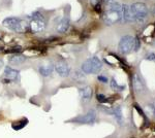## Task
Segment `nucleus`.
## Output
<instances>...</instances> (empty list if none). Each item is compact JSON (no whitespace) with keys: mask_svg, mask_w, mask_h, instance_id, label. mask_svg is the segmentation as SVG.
Masks as SVG:
<instances>
[{"mask_svg":"<svg viewBox=\"0 0 155 138\" xmlns=\"http://www.w3.org/2000/svg\"><path fill=\"white\" fill-rule=\"evenodd\" d=\"M25 57L22 56V55H14V56L9 57L8 62L14 66H19V65L23 64L25 62Z\"/></svg>","mask_w":155,"mask_h":138,"instance_id":"obj_16","label":"nucleus"},{"mask_svg":"<svg viewBox=\"0 0 155 138\" xmlns=\"http://www.w3.org/2000/svg\"><path fill=\"white\" fill-rule=\"evenodd\" d=\"M134 22L137 23H144L149 14V8L144 2H134L130 5Z\"/></svg>","mask_w":155,"mask_h":138,"instance_id":"obj_3","label":"nucleus"},{"mask_svg":"<svg viewBox=\"0 0 155 138\" xmlns=\"http://www.w3.org/2000/svg\"><path fill=\"white\" fill-rule=\"evenodd\" d=\"M4 27L12 30L15 32H19V33H24L27 31V29L29 28V25L22 19L16 17H9L6 18L5 20H3L2 22Z\"/></svg>","mask_w":155,"mask_h":138,"instance_id":"obj_5","label":"nucleus"},{"mask_svg":"<svg viewBox=\"0 0 155 138\" xmlns=\"http://www.w3.org/2000/svg\"><path fill=\"white\" fill-rule=\"evenodd\" d=\"M97 79H98L99 82H104V84H107V77H106L104 75H98V77H97Z\"/></svg>","mask_w":155,"mask_h":138,"instance_id":"obj_24","label":"nucleus"},{"mask_svg":"<svg viewBox=\"0 0 155 138\" xmlns=\"http://www.w3.org/2000/svg\"><path fill=\"white\" fill-rule=\"evenodd\" d=\"M4 76L11 82H18L20 79V72L12 67L6 66L4 69Z\"/></svg>","mask_w":155,"mask_h":138,"instance_id":"obj_12","label":"nucleus"},{"mask_svg":"<svg viewBox=\"0 0 155 138\" xmlns=\"http://www.w3.org/2000/svg\"><path fill=\"white\" fill-rule=\"evenodd\" d=\"M154 46H155V41H154Z\"/></svg>","mask_w":155,"mask_h":138,"instance_id":"obj_27","label":"nucleus"},{"mask_svg":"<svg viewBox=\"0 0 155 138\" xmlns=\"http://www.w3.org/2000/svg\"><path fill=\"white\" fill-rule=\"evenodd\" d=\"M27 124V120H23V121H21V122H18L17 124H14L12 125V128H14L15 130L16 129H22L23 127H25V125Z\"/></svg>","mask_w":155,"mask_h":138,"instance_id":"obj_21","label":"nucleus"},{"mask_svg":"<svg viewBox=\"0 0 155 138\" xmlns=\"http://www.w3.org/2000/svg\"><path fill=\"white\" fill-rule=\"evenodd\" d=\"M102 1H104V2H106L107 4H109L110 2H112V1H113V0H102Z\"/></svg>","mask_w":155,"mask_h":138,"instance_id":"obj_25","label":"nucleus"},{"mask_svg":"<svg viewBox=\"0 0 155 138\" xmlns=\"http://www.w3.org/2000/svg\"><path fill=\"white\" fill-rule=\"evenodd\" d=\"M97 99H98V101L99 102H102V103H104V102H106L107 101V98H106V96H104V95H102V94H97Z\"/></svg>","mask_w":155,"mask_h":138,"instance_id":"obj_23","label":"nucleus"},{"mask_svg":"<svg viewBox=\"0 0 155 138\" xmlns=\"http://www.w3.org/2000/svg\"><path fill=\"white\" fill-rule=\"evenodd\" d=\"M132 87H134L136 94L137 95H146L147 91H148L146 86V82L143 79V76L139 73L134 74V77H132Z\"/></svg>","mask_w":155,"mask_h":138,"instance_id":"obj_8","label":"nucleus"},{"mask_svg":"<svg viewBox=\"0 0 155 138\" xmlns=\"http://www.w3.org/2000/svg\"><path fill=\"white\" fill-rule=\"evenodd\" d=\"M136 38L132 35H124L121 37L118 43V52L121 55H127L134 50Z\"/></svg>","mask_w":155,"mask_h":138,"instance_id":"obj_6","label":"nucleus"},{"mask_svg":"<svg viewBox=\"0 0 155 138\" xmlns=\"http://www.w3.org/2000/svg\"><path fill=\"white\" fill-rule=\"evenodd\" d=\"M92 88L89 86H83L81 88H79V94L81 97L82 101L84 102H88L90 99L92 98Z\"/></svg>","mask_w":155,"mask_h":138,"instance_id":"obj_13","label":"nucleus"},{"mask_svg":"<svg viewBox=\"0 0 155 138\" xmlns=\"http://www.w3.org/2000/svg\"><path fill=\"white\" fill-rule=\"evenodd\" d=\"M53 70H54L53 65L50 64V63L42 64V65H41V66L38 67L39 73H41V76H44V77H48V76H50V75L53 73Z\"/></svg>","mask_w":155,"mask_h":138,"instance_id":"obj_15","label":"nucleus"},{"mask_svg":"<svg viewBox=\"0 0 155 138\" xmlns=\"http://www.w3.org/2000/svg\"><path fill=\"white\" fill-rule=\"evenodd\" d=\"M145 111L147 112L149 115H151L152 117H155V101L150 102L145 106Z\"/></svg>","mask_w":155,"mask_h":138,"instance_id":"obj_17","label":"nucleus"},{"mask_svg":"<svg viewBox=\"0 0 155 138\" xmlns=\"http://www.w3.org/2000/svg\"><path fill=\"white\" fill-rule=\"evenodd\" d=\"M145 59L147 60V61H151V62H155V53L153 52H150L148 54L145 56Z\"/></svg>","mask_w":155,"mask_h":138,"instance_id":"obj_22","label":"nucleus"},{"mask_svg":"<svg viewBox=\"0 0 155 138\" xmlns=\"http://www.w3.org/2000/svg\"><path fill=\"white\" fill-rule=\"evenodd\" d=\"M111 88L113 90H115V91H122L123 89H125V86H119L118 84H117L116 79H111Z\"/></svg>","mask_w":155,"mask_h":138,"instance_id":"obj_19","label":"nucleus"},{"mask_svg":"<svg viewBox=\"0 0 155 138\" xmlns=\"http://www.w3.org/2000/svg\"><path fill=\"white\" fill-rule=\"evenodd\" d=\"M2 66H3V61H2V60H0V68H1Z\"/></svg>","mask_w":155,"mask_h":138,"instance_id":"obj_26","label":"nucleus"},{"mask_svg":"<svg viewBox=\"0 0 155 138\" xmlns=\"http://www.w3.org/2000/svg\"><path fill=\"white\" fill-rule=\"evenodd\" d=\"M29 28L34 33H38L46 29L47 21L44 14L39 11H34L29 16Z\"/></svg>","mask_w":155,"mask_h":138,"instance_id":"obj_2","label":"nucleus"},{"mask_svg":"<svg viewBox=\"0 0 155 138\" xmlns=\"http://www.w3.org/2000/svg\"><path fill=\"white\" fill-rule=\"evenodd\" d=\"M90 3H91V5L94 7V9L96 11V12H101V0H90Z\"/></svg>","mask_w":155,"mask_h":138,"instance_id":"obj_20","label":"nucleus"},{"mask_svg":"<svg viewBox=\"0 0 155 138\" xmlns=\"http://www.w3.org/2000/svg\"><path fill=\"white\" fill-rule=\"evenodd\" d=\"M96 119H97L96 110L89 109L85 114L78 115V117H74L71 122L76 123V124H80V125H89V126H92V125H94V123L96 122Z\"/></svg>","mask_w":155,"mask_h":138,"instance_id":"obj_7","label":"nucleus"},{"mask_svg":"<svg viewBox=\"0 0 155 138\" xmlns=\"http://www.w3.org/2000/svg\"><path fill=\"white\" fill-rule=\"evenodd\" d=\"M101 109H104L102 111H104L106 114H109L111 115H113L115 121H116L120 126L123 125V122H124V117H123V114H122V109H121V106H116L114 108H104V107H101Z\"/></svg>","mask_w":155,"mask_h":138,"instance_id":"obj_9","label":"nucleus"},{"mask_svg":"<svg viewBox=\"0 0 155 138\" xmlns=\"http://www.w3.org/2000/svg\"><path fill=\"white\" fill-rule=\"evenodd\" d=\"M71 79L74 82H83L85 79V75L83 74V71H76L74 74L71 75Z\"/></svg>","mask_w":155,"mask_h":138,"instance_id":"obj_18","label":"nucleus"},{"mask_svg":"<svg viewBox=\"0 0 155 138\" xmlns=\"http://www.w3.org/2000/svg\"><path fill=\"white\" fill-rule=\"evenodd\" d=\"M104 20L107 25H114L122 20V5L119 2L112 1L107 4Z\"/></svg>","mask_w":155,"mask_h":138,"instance_id":"obj_1","label":"nucleus"},{"mask_svg":"<svg viewBox=\"0 0 155 138\" xmlns=\"http://www.w3.org/2000/svg\"><path fill=\"white\" fill-rule=\"evenodd\" d=\"M102 66H104V64H102L101 60L98 57L93 56L87 59L82 64L81 70L85 74H97L98 72H101Z\"/></svg>","mask_w":155,"mask_h":138,"instance_id":"obj_4","label":"nucleus"},{"mask_svg":"<svg viewBox=\"0 0 155 138\" xmlns=\"http://www.w3.org/2000/svg\"><path fill=\"white\" fill-rule=\"evenodd\" d=\"M56 31L59 33H65V32L69 28V17L68 16H64L63 18L58 20V22L56 23Z\"/></svg>","mask_w":155,"mask_h":138,"instance_id":"obj_11","label":"nucleus"},{"mask_svg":"<svg viewBox=\"0 0 155 138\" xmlns=\"http://www.w3.org/2000/svg\"><path fill=\"white\" fill-rule=\"evenodd\" d=\"M54 69L61 77H67L71 74V67L69 65L64 61H58L56 62L54 66Z\"/></svg>","mask_w":155,"mask_h":138,"instance_id":"obj_10","label":"nucleus"},{"mask_svg":"<svg viewBox=\"0 0 155 138\" xmlns=\"http://www.w3.org/2000/svg\"><path fill=\"white\" fill-rule=\"evenodd\" d=\"M122 20H123L125 23H131V22H134L131 8L129 4H124V5H122Z\"/></svg>","mask_w":155,"mask_h":138,"instance_id":"obj_14","label":"nucleus"}]
</instances>
